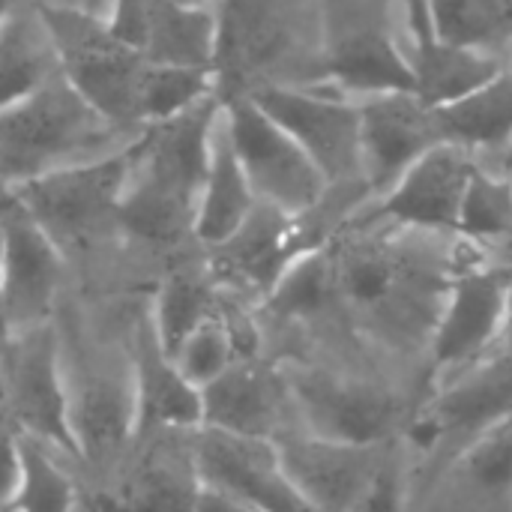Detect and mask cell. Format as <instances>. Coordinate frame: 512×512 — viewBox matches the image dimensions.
Returning a JSON list of instances; mask_svg holds the SVG:
<instances>
[{"mask_svg": "<svg viewBox=\"0 0 512 512\" xmlns=\"http://www.w3.org/2000/svg\"><path fill=\"white\" fill-rule=\"evenodd\" d=\"M219 117V105L207 96L192 111L144 129L120 204L126 231L150 243H174L195 231Z\"/></svg>", "mask_w": 512, "mask_h": 512, "instance_id": "6da1fadb", "label": "cell"}, {"mask_svg": "<svg viewBox=\"0 0 512 512\" xmlns=\"http://www.w3.org/2000/svg\"><path fill=\"white\" fill-rule=\"evenodd\" d=\"M339 300L375 336L408 348L432 342L453 279L444 267L396 246L354 243L336 252Z\"/></svg>", "mask_w": 512, "mask_h": 512, "instance_id": "7a4b0ae2", "label": "cell"}, {"mask_svg": "<svg viewBox=\"0 0 512 512\" xmlns=\"http://www.w3.org/2000/svg\"><path fill=\"white\" fill-rule=\"evenodd\" d=\"M120 135L123 132L105 120L66 75H57L36 93L3 105L0 159L6 189L69 165L111 156L117 153L111 141Z\"/></svg>", "mask_w": 512, "mask_h": 512, "instance_id": "3957f363", "label": "cell"}, {"mask_svg": "<svg viewBox=\"0 0 512 512\" xmlns=\"http://www.w3.org/2000/svg\"><path fill=\"white\" fill-rule=\"evenodd\" d=\"M39 12L54 33L63 60V75L72 81V87L120 132L147 126L144 120L147 60L138 51L126 48L108 30L105 18L66 12V9H45V6H39Z\"/></svg>", "mask_w": 512, "mask_h": 512, "instance_id": "277c9868", "label": "cell"}, {"mask_svg": "<svg viewBox=\"0 0 512 512\" xmlns=\"http://www.w3.org/2000/svg\"><path fill=\"white\" fill-rule=\"evenodd\" d=\"M3 396L6 414L18 435L33 438L48 450H60L78 462L87 459L75 423V399L63 378L60 342L51 321L6 333Z\"/></svg>", "mask_w": 512, "mask_h": 512, "instance_id": "5b68a950", "label": "cell"}, {"mask_svg": "<svg viewBox=\"0 0 512 512\" xmlns=\"http://www.w3.org/2000/svg\"><path fill=\"white\" fill-rule=\"evenodd\" d=\"M135 141L111 156L42 174L6 192L30 210L57 246L84 243L105 225H120V204L135 165Z\"/></svg>", "mask_w": 512, "mask_h": 512, "instance_id": "8992f818", "label": "cell"}, {"mask_svg": "<svg viewBox=\"0 0 512 512\" xmlns=\"http://www.w3.org/2000/svg\"><path fill=\"white\" fill-rule=\"evenodd\" d=\"M225 126L258 201L291 216H303L321 204L330 180L252 96L228 105Z\"/></svg>", "mask_w": 512, "mask_h": 512, "instance_id": "52a82bcc", "label": "cell"}, {"mask_svg": "<svg viewBox=\"0 0 512 512\" xmlns=\"http://www.w3.org/2000/svg\"><path fill=\"white\" fill-rule=\"evenodd\" d=\"M512 420V333L480 363L441 381L438 396L414 423V447L426 456H462L492 429Z\"/></svg>", "mask_w": 512, "mask_h": 512, "instance_id": "ba28073f", "label": "cell"}, {"mask_svg": "<svg viewBox=\"0 0 512 512\" xmlns=\"http://www.w3.org/2000/svg\"><path fill=\"white\" fill-rule=\"evenodd\" d=\"M327 66L366 99L414 93L411 54L393 39L387 0H327Z\"/></svg>", "mask_w": 512, "mask_h": 512, "instance_id": "9c48e42d", "label": "cell"}, {"mask_svg": "<svg viewBox=\"0 0 512 512\" xmlns=\"http://www.w3.org/2000/svg\"><path fill=\"white\" fill-rule=\"evenodd\" d=\"M198 483L261 512H318L294 486L276 441L198 429L192 441Z\"/></svg>", "mask_w": 512, "mask_h": 512, "instance_id": "30bf717a", "label": "cell"}, {"mask_svg": "<svg viewBox=\"0 0 512 512\" xmlns=\"http://www.w3.org/2000/svg\"><path fill=\"white\" fill-rule=\"evenodd\" d=\"M510 336V282L495 270L456 273L429 351L438 381L480 363Z\"/></svg>", "mask_w": 512, "mask_h": 512, "instance_id": "8fae6325", "label": "cell"}, {"mask_svg": "<svg viewBox=\"0 0 512 512\" xmlns=\"http://www.w3.org/2000/svg\"><path fill=\"white\" fill-rule=\"evenodd\" d=\"M252 99L312 156L330 186L363 177L360 105L291 87H267Z\"/></svg>", "mask_w": 512, "mask_h": 512, "instance_id": "7c38bea8", "label": "cell"}, {"mask_svg": "<svg viewBox=\"0 0 512 512\" xmlns=\"http://www.w3.org/2000/svg\"><path fill=\"white\" fill-rule=\"evenodd\" d=\"M285 384L309 435L345 444H384L396 423L393 396L375 384L324 369H294L285 375Z\"/></svg>", "mask_w": 512, "mask_h": 512, "instance_id": "4fadbf2b", "label": "cell"}, {"mask_svg": "<svg viewBox=\"0 0 512 512\" xmlns=\"http://www.w3.org/2000/svg\"><path fill=\"white\" fill-rule=\"evenodd\" d=\"M63 258L54 237L9 195L3 210V318L6 333L48 324Z\"/></svg>", "mask_w": 512, "mask_h": 512, "instance_id": "5bb4252c", "label": "cell"}, {"mask_svg": "<svg viewBox=\"0 0 512 512\" xmlns=\"http://www.w3.org/2000/svg\"><path fill=\"white\" fill-rule=\"evenodd\" d=\"M276 447L294 486L318 512L357 510L387 465L384 444H345L303 432L279 438Z\"/></svg>", "mask_w": 512, "mask_h": 512, "instance_id": "9a60e30c", "label": "cell"}, {"mask_svg": "<svg viewBox=\"0 0 512 512\" xmlns=\"http://www.w3.org/2000/svg\"><path fill=\"white\" fill-rule=\"evenodd\" d=\"M363 117V180L390 192L441 141L435 108L417 93H384L360 102Z\"/></svg>", "mask_w": 512, "mask_h": 512, "instance_id": "2e32d148", "label": "cell"}, {"mask_svg": "<svg viewBox=\"0 0 512 512\" xmlns=\"http://www.w3.org/2000/svg\"><path fill=\"white\" fill-rule=\"evenodd\" d=\"M474 171L471 150L438 144L381 198L378 213L408 228L459 234L462 204Z\"/></svg>", "mask_w": 512, "mask_h": 512, "instance_id": "e0dca14e", "label": "cell"}, {"mask_svg": "<svg viewBox=\"0 0 512 512\" xmlns=\"http://www.w3.org/2000/svg\"><path fill=\"white\" fill-rule=\"evenodd\" d=\"M129 390L135 408V432L201 429V390L162 348L150 315L141 318L132 333Z\"/></svg>", "mask_w": 512, "mask_h": 512, "instance_id": "ac0fdd59", "label": "cell"}, {"mask_svg": "<svg viewBox=\"0 0 512 512\" xmlns=\"http://www.w3.org/2000/svg\"><path fill=\"white\" fill-rule=\"evenodd\" d=\"M294 219L297 216L261 201L234 237L213 246L216 273L231 285L255 288L267 297L300 255Z\"/></svg>", "mask_w": 512, "mask_h": 512, "instance_id": "d6986e66", "label": "cell"}, {"mask_svg": "<svg viewBox=\"0 0 512 512\" xmlns=\"http://www.w3.org/2000/svg\"><path fill=\"white\" fill-rule=\"evenodd\" d=\"M285 396V378L279 381L273 372L252 366V360H237L222 378L201 390V429L276 441L273 432Z\"/></svg>", "mask_w": 512, "mask_h": 512, "instance_id": "ffe728a7", "label": "cell"}, {"mask_svg": "<svg viewBox=\"0 0 512 512\" xmlns=\"http://www.w3.org/2000/svg\"><path fill=\"white\" fill-rule=\"evenodd\" d=\"M258 204L261 201L240 165V156L231 144L225 111H222L216 123V135H213L207 183H204L201 204H198V222H195L198 240H204L207 246L225 243L246 225V219L255 213Z\"/></svg>", "mask_w": 512, "mask_h": 512, "instance_id": "44dd1931", "label": "cell"}, {"mask_svg": "<svg viewBox=\"0 0 512 512\" xmlns=\"http://www.w3.org/2000/svg\"><path fill=\"white\" fill-rule=\"evenodd\" d=\"M411 66H414V93L429 108L453 105L507 69L501 54L450 45L435 36L417 39L411 51Z\"/></svg>", "mask_w": 512, "mask_h": 512, "instance_id": "7402d4cb", "label": "cell"}, {"mask_svg": "<svg viewBox=\"0 0 512 512\" xmlns=\"http://www.w3.org/2000/svg\"><path fill=\"white\" fill-rule=\"evenodd\" d=\"M0 72H3V105H12L57 75H63V60L48 21L36 12H6L0 33Z\"/></svg>", "mask_w": 512, "mask_h": 512, "instance_id": "603a6c76", "label": "cell"}, {"mask_svg": "<svg viewBox=\"0 0 512 512\" xmlns=\"http://www.w3.org/2000/svg\"><path fill=\"white\" fill-rule=\"evenodd\" d=\"M216 51V21L198 3L150 0L147 39L141 57L153 66L210 69Z\"/></svg>", "mask_w": 512, "mask_h": 512, "instance_id": "cb8c5ba5", "label": "cell"}, {"mask_svg": "<svg viewBox=\"0 0 512 512\" xmlns=\"http://www.w3.org/2000/svg\"><path fill=\"white\" fill-rule=\"evenodd\" d=\"M75 486L51 459L45 444L15 435L9 441V471L3 489V512H72Z\"/></svg>", "mask_w": 512, "mask_h": 512, "instance_id": "d4e9b609", "label": "cell"}, {"mask_svg": "<svg viewBox=\"0 0 512 512\" xmlns=\"http://www.w3.org/2000/svg\"><path fill=\"white\" fill-rule=\"evenodd\" d=\"M435 120L441 141L465 150L512 141V69H504L459 102L435 108Z\"/></svg>", "mask_w": 512, "mask_h": 512, "instance_id": "484cf974", "label": "cell"}, {"mask_svg": "<svg viewBox=\"0 0 512 512\" xmlns=\"http://www.w3.org/2000/svg\"><path fill=\"white\" fill-rule=\"evenodd\" d=\"M456 501L474 512L512 510V420L453 459Z\"/></svg>", "mask_w": 512, "mask_h": 512, "instance_id": "4316f807", "label": "cell"}, {"mask_svg": "<svg viewBox=\"0 0 512 512\" xmlns=\"http://www.w3.org/2000/svg\"><path fill=\"white\" fill-rule=\"evenodd\" d=\"M435 39L498 54L512 42L510 0H426Z\"/></svg>", "mask_w": 512, "mask_h": 512, "instance_id": "83f0119b", "label": "cell"}, {"mask_svg": "<svg viewBox=\"0 0 512 512\" xmlns=\"http://www.w3.org/2000/svg\"><path fill=\"white\" fill-rule=\"evenodd\" d=\"M333 300H339L336 252L315 246L303 249L282 273L276 288L267 294V309L282 321H300L321 315Z\"/></svg>", "mask_w": 512, "mask_h": 512, "instance_id": "f1b7e54d", "label": "cell"}, {"mask_svg": "<svg viewBox=\"0 0 512 512\" xmlns=\"http://www.w3.org/2000/svg\"><path fill=\"white\" fill-rule=\"evenodd\" d=\"M219 315V297L186 273H174L159 285V294L150 309L156 336L168 354H174L195 330Z\"/></svg>", "mask_w": 512, "mask_h": 512, "instance_id": "f546056e", "label": "cell"}, {"mask_svg": "<svg viewBox=\"0 0 512 512\" xmlns=\"http://www.w3.org/2000/svg\"><path fill=\"white\" fill-rule=\"evenodd\" d=\"M207 69H183V66H153L147 63L144 75V120L147 126L180 117L204 102L210 93Z\"/></svg>", "mask_w": 512, "mask_h": 512, "instance_id": "4dcf8cb0", "label": "cell"}, {"mask_svg": "<svg viewBox=\"0 0 512 512\" xmlns=\"http://www.w3.org/2000/svg\"><path fill=\"white\" fill-rule=\"evenodd\" d=\"M459 234L471 240H495L512 234V183L489 171H474L465 204Z\"/></svg>", "mask_w": 512, "mask_h": 512, "instance_id": "1f68e13d", "label": "cell"}, {"mask_svg": "<svg viewBox=\"0 0 512 512\" xmlns=\"http://www.w3.org/2000/svg\"><path fill=\"white\" fill-rule=\"evenodd\" d=\"M171 357H174L177 369L198 390H204L207 384L222 378L240 360V354L234 348V339H231V333H228V327H225V321L219 315L213 321H207L201 330H195Z\"/></svg>", "mask_w": 512, "mask_h": 512, "instance_id": "d6a6232c", "label": "cell"}, {"mask_svg": "<svg viewBox=\"0 0 512 512\" xmlns=\"http://www.w3.org/2000/svg\"><path fill=\"white\" fill-rule=\"evenodd\" d=\"M402 501H405L402 471L396 462L387 459V465L381 468V474L375 477V483L369 486V492L363 495L354 512H402Z\"/></svg>", "mask_w": 512, "mask_h": 512, "instance_id": "836d02e7", "label": "cell"}, {"mask_svg": "<svg viewBox=\"0 0 512 512\" xmlns=\"http://www.w3.org/2000/svg\"><path fill=\"white\" fill-rule=\"evenodd\" d=\"M192 512H261L249 504H243L240 498L234 495H225L213 486H198V495H195V504H192Z\"/></svg>", "mask_w": 512, "mask_h": 512, "instance_id": "e575fe53", "label": "cell"}, {"mask_svg": "<svg viewBox=\"0 0 512 512\" xmlns=\"http://www.w3.org/2000/svg\"><path fill=\"white\" fill-rule=\"evenodd\" d=\"M117 0H36V6L45 9H66V12H81L93 18H108Z\"/></svg>", "mask_w": 512, "mask_h": 512, "instance_id": "d590c367", "label": "cell"}, {"mask_svg": "<svg viewBox=\"0 0 512 512\" xmlns=\"http://www.w3.org/2000/svg\"><path fill=\"white\" fill-rule=\"evenodd\" d=\"M510 330H512V285H510Z\"/></svg>", "mask_w": 512, "mask_h": 512, "instance_id": "8d00e7d4", "label": "cell"}, {"mask_svg": "<svg viewBox=\"0 0 512 512\" xmlns=\"http://www.w3.org/2000/svg\"><path fill=\"white\" fill-rule=\"evenodd\" d=\"M183 3H198V0H183Z\"/></svg>", "mask_w": 512, "mask_h": 512, "instance_id": "74e56055", "label": "cell"}, {"mask_svg": "<svg viewBox=\"0 0 512 512\" xmlns=\"http://www.w3.org/2000/svg\"><path fill=\"white\" fill-rule=\"evenodd\" d=\"M507 51H510V60H512V42H510V48H507Z\"/></svg>", "mask_w": 512, "mask_h": 512, "instance_id": "f35d334b", "label": "cell"}]
</instances>
